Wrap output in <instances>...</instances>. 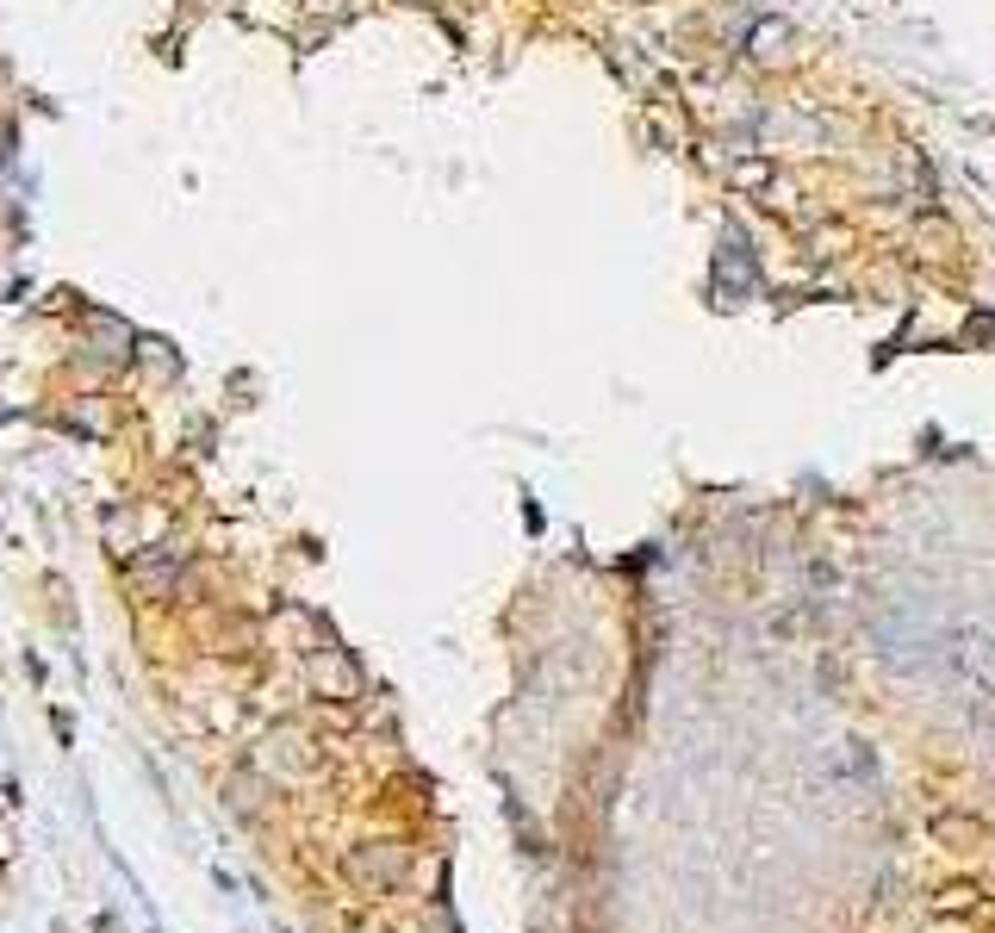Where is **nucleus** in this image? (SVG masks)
Returning a JSON list of instances; mask_svg holds the SVG:
<instances>
[{
	"mask_svg": "<svg viewBox=\"0 0 995 933\" xmlns=\"http://www.w3.org/2000/svg\"><path fill=\"white\" fill-rule=\"evenodd\" d=\"M790 26H778V19H765V26H753V38H747V57L753 63H790Z\"/></svg>",
	"mask_w": 995,
	"mask_h": 933,
	"instance_id": "nucleus-1",
	"label": "nucleus"
}]
</instances>
